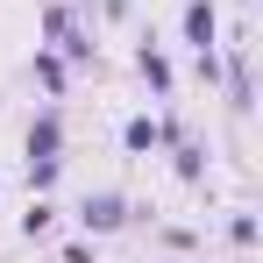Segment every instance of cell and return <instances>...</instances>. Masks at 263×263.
<instances>
[{
	"mask_svg": "<svg viewBox=\"0 0 263 263\" xmlns=\"http://www.w3.org/2000/svg\"><path fill=\"white\" fill-rule=\"evenodd\" d=\"M79 220H86V228H121V220H128V206H121L114 192H100V199H86V206H79Z\"/></svg>",
	"mask_w": 263,
	"mask_h": 263,
	"instance_id": "6da1fadb",
	"label": "cell"
},
{
	"mask_svg": "<svg viewBox=\"0 0 263 263\" xmlns=\"http://www.w3.org/2000/svg\"><path fill=\"white\" fill-rule=\"evenodd\" d=\"M185 36L199 43V57L214 50V0H192V7H185Z\"/></svg>",
	"mask_w": 263,
	"mask_h": 263,
	"instance_id": "7a4b0ae2",
	"label": "cell"
},
{
	"mask_svg": "<svg viewBox=\"0 0 263 263\" xmlns=\"http://www.w3.org/2000/svg\"><path fill=\"white\" fill-rule=\"evenodd\" d=\"M36 157H57V121H36V128H29V164H36Z\"/></svg>",
	"mask_w": 263,
	"mask_h": 263,
	"instance_id": "3957f363",
	"label": "cell"
},
{
	"mask_svg": "<svg viewBox=\"0 0 263 263\" xmlns=\"http://www.w3.org/2000/svg\"><path fill=\"white\" fill-rule=\"evenodd\" d=\"M142 79H149V86L164 92V86H171V64H164V57H157V50H142Z\"/></svg>",
	"mask_w": 263,
	"mask_h": 263,
	"instance_id": "277c9868",
	"label": "cell"
},
{
	"mask_svg": "<svg viewBox=\"0 0 263 263\" xmlns=\"http://www.w3.org/2000/svg\"><path fill=\"white\" fill-rule=\"evenodd\" d=\"M149 142H164L157 121H128V149H149Z\"/></svg>",
	"mask_w": 263,
	"mask_h": 263,
	"instance_id": "5b68a950",
	"label": "cell"
},
{
	"mask_svg": "<svg viewBox=\"0 0 263 263\" xmlns=\"http://www.w3.org/2000/svg\"><path fill=\"white\" fill-rule=\"evenodd\" d=\"M36 79H43V86L57 92V86H64V64H57V57H36Z\"/></svg>",
	"mask_w": 263,
	"mask_h": 263,
	"instance_id": "8992f818",
	"label": "cell"
}]
</instances>
